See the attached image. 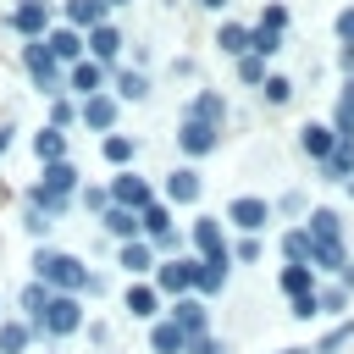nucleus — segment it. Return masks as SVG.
Here are the masks:
<instances>
[{"label":"nucleus","mask_w":354,"mask_h":354,"mask_svg":"<svg viewBox=\"0 0 354 354\" xmlns=\"http://www.w3.org/2000/svg\"><path fill=\"white\" fill-rule=\"evenodd\" d=\"M33 271H39L44 288H61V293H88V277H94L77 254H61V249H39L33 254Z\"/></svg>","instance_id":"1"},{"label":"nucleus","mask_w":354,"mask_h":354,"mask_svg":"<svg viewBox=\"0 0 354 354\" xmlns=\"http://www.w3.org/2000/svg\"><path fill=\"white\" fill-rule=\"evenodd\" d=\"M33 326L50 332V337H72V332H83V304H77V293H50V304H44V315H39Z\"/></svg>","instance_id":"2"},{"label":"nucleus","mask_w":354,"mask_h":354,"mask_svg":"<svg viewBox=\"0 0 354 354\" xmlns=\"http://www.w3.org/2000/svg\"><path fill=\"white\" fill-rule=\"evenodd\" d=\"M266 216H271V210H266V199H243V194H238V199L227 205V221H232L243 238H254V232L266 227Z\"/></svg>","instance_id":"3"},{"label":"nucleus","mask_w":354,"mask_h":354,"mask_svg":"<svg viewBox=\"0 0 354 354\" xmlns=\"http://www.w3.org/2000/svg\"><path fill=\"white\" fill-rule=\"evenodd\" d=\"M155 194H149V183L144 177H133V171H122L116 183H111V205H122V210H144Z\"/></svg>","instance_id":"4"},{"label":"nucleus","mask_w":354,"mask_h":354,"mask_svg":"<svg viewBox=\"0 0 354 354\" xmlns=\"http://www.w3.org/2000/svg\"><path fill=\"white\" fill-rule=\"evenodd\" d=\"M166 321H171V326H177L183 337H205V326H210V321H205V304H199V299H177Z\"/></svg>","instance_id":"5"},{"label":"nucleus","mask_w":354,"mask_h":354,"mask_svg":"<svg viewBox=\"0 0 354 354\" xmlns=\"http://www.w3.org/2000/svg\"><path fill=\"white\" fill-rule=\"evenodd\" d=\"M155 288L160 293H188L194 288V266L188 260H160L155 266Z\"/></svg>","instance_id":"6"},{"label":"nucleus","mask_w":354,"mask_h":354,"mask_svg":"<svg viewBox=\"0 0 354 354\" xmlns=\"http://www.w3.org/2000/svg\"><path fill=\"white\" fill-rule=\"evenodd\" d=\"M11 28H17L22 39H33V33H44V28H50V6H44V0H22V6L11 11Z\"/></svg>","instance_id":"7"},{"label":"nucleus","mask_w":354,"mask_h":354,"mask_svg":"<svg viewBox=\"0 0 354 354\" xmlns=\"http://www.w3.org/2000/svg\"><path fill=\"white\" fill-rule=\"evenodd\" d=\"M22 61L33 66L39 88H55V83H61V72H55V61H50V50H44V44H22Z\"/></svg>","instance_id":"8"},{"label":"nucleus","mask_w":354,"mask_h":354,"mask_svg":"<svg viewBox=\"0 0 354 354\" xmlns=\"http://www.w3.org/2000/svg\"><path fill=\"white\" fill-rule=\"evenodd\" d=\"M88 50H94V61L105 66V61H116V50H122V33H116L111 22H100V28H88Z\"/></svg>","instance_id":"9"},{"label":"nucleus","mask_w":354,"mask_h":354,"mask_svg":"<svg viewBox=\"0 0 354 354\" xmlns=\"http://www.w3.org/2000/svg\"><path fill=\"white\" fill-rule=\"evenodd\" d=\"M221 282H227V254L194 266V288H199V293H221Z\"/></svg>","instance_id":"10"},{"label":"nucleus","mask_w":354,"mask_h":354,"mask_svg":"<svg viewBox=\"0 0 354 354\" xmlns=\"http://www.w3.org/2000/svg\"><path fill=\"white\" fill-rule=\"evenodd\" d=\"M149 348H155V354H188V337H183L171 321H155V326H149Z\"/></svg>","instance_id":"11"},{"label":"nucleus","mask_w":354,"mask_h":354,"mask_svg":"<svg viewBox=\"0 0 354 354\" xmlns=\"http://www.w3.org/2000/svg\"><path fill=\"white\" fill-rule=\"evenodd\" d=\"M44 50H50L55 61H77V50H83V39H77V28H50V39H44Z\"/></svg>","instance_id":"12"},{"label":"nucleus","mask_w":354,"mask_h":354,"mask_svg":"<svg viewBox=\"0 0 354 354\" xmlns=\"http://www.w3.org/2000/svg\"><path fill=\"white\" fill-rule=\"evenodd\" d=\"M299 144H304V149H310L315 160H326V155L337 149V133H332V127H321V122H310V127L299 133Z\"/></svg>","instance_id":"13"},{"label":"nucleus","mask_w":354,"mask_h":354,"mask_svg":"<svg viewBox=\"0 0 354 354\" xmlns=\"http://www.w3.org/2000/svg\"><path fill=\"white\" fill-rule=\"evenodd\" d=\"M177 144H183L188 155H205V149L216 144V127H205V122H183V133H177Z\"/></svg>","instance_id":"14"},{"label":"nucleus","mask_w":354,"mask_h":354,"mask_svg":"<svg viewBox=\"0 0 354 354\" xmlns=\"http://www.w3.org/2000/svg\"><path fill=\"white\" fill-rule=\"evenodd\" d=\"M138 227H144V232H149V238H155V243H160V238H166V232H171V210H166V205H155V199H149V205H144V210H138Z\"/></svg>","instance_id":"15"},{"label":"nucleus","mask_w":354,"mask_h":354,"mask_svg":"<svg viewBox=\"0 0 354 354\" xmlns=\"http://www.w3.org/2000/svg\"><path fill=\"white\" fill-rule=\"evenodd\" d=\"M122 304H127V310H133L138 321H155V310H160V293L138 282V288H127V299H122Z\"/></svg>","instance_id":"16"},{"label":"nucleus","mask_w":354,"mask_h":354,"mask_svg":"<svg viewBox=\"0 0 354 354\" xmlns=\"http://www.w3.org/2000/svg\"><path fill=\"white\" fill-rule=\"evenodd\" d=\"M105 0H66V28H100Z\"/></svg>","instance_id":"17"},{"label":"nucleus","mask_w":354,"mask_h":354,"mask_svg":"<svg viewBox=\"0 0 354 354\" xmlns=\"http://www.w3.org/2000/svg\"><path fill=\"white\" fill-rule=\"evenodd\" d=\"M326 177H354V138H337V149L321 160Z\"/></svg>","instance_id":"18"},{"label":"nucleus","mask_w":354,"mask_h":354,"mask_svg":"<svg viewBox=\"0 0 354 354\" xmlns=\"http://www.w3.org/2000/svg\"><path fill=\"white\" fill-rule=\"evenodd\" d=\"M28 343H33V326L28 321H6L0 326V354H28Z\"/></svg>","instance_id":"19"},{"label":"nucleus","mask_w":354,"mask_h":354,"mask_svg":"<svg viewBox=\"0 0 354 354\" xmlns=\"http://www.w3.org/2000/svg\"><path fill=\"white\" fill-rule=\"evenodd\" d=\"M83 122H88V127H111V122H116V100H111V94H88Z\"/></svg>","instance_id":"20"},{"label":"nucleus","mask_w":354,"mask_h":354,"mask_svg":"<svg viewBox=\"0 0 354 354\" xmlns=\"http://www.w3.org/2000/svg\"><path fill=\"white\" fill-rule=\"evenodd\" d=\"M194 249H199L205 260H216V254H227V249H221V232H216V221H205V216L194 221Z\"/></svg>","instance_id":"21"},{"label":"nucleus","mask_w":354,"mask_h":354,"mask_svg":"<svg viewBox=\"0 0 354 354\" xmlns=\"http://www.w3.org/2000/svg\"><path fill=\"white\" fill-rule=\"evenodd\" d=\"M100 77H105L100 61H77V66H72V88H77V94H100Z\"/></svg>","instance_id":"22"},{"label":"nucleus","mask_w":354,"mask_h":354,"mask_svg":"<svg viewBox=\"0 0 354 354\" xmlns=\"http://www.w3.org/2000/svg\"><path fill=\"white\" fill-rule=\"evenodd\" d=\"M33 149L44 155V166H55V160L66 155V133H61V127H44V133L33 138Z\"/></svg>","instance_id":"23"},{"label":"nucleus","mask_w":354,"mask_h":354,"mask_svg":"<svg viewBox=\"0 0 354 354\" xmlns=\"http://www.w3.org/2000/svg\"><path fill=\"white\" fill-rule=\"evenodd\" d=\"M166 199H199V177H194L188 166H177V171L166 177Z\"/></svg>","instance_id":"24"},{"label":"nucleus","mask_w":354,"mask_h":354,"mask_svg":"<svg viewBox=\"0 0 354 354\" xmlns=\"http://www.w3.org/2000/svg\"><path fill=\"white\" fill-rule=\"evenodd\" d=\"M105 227H111L122 243H133V232H138V216H133V210H122V205H111V210H105Z\"/></svg>","instance_id":"25"},{"label":"nucleus","mask_w":354,"mask_h":354,"mask_svg":"<svg viewBox=\"0 0 354 354\" xmlns=\"http://www.w3.org/2000/svg\"><path fill=\"white\" fill-rule=\"evenodd\" d=\"M122 266H127V271H155V249L133 238V243H122Z\"/></svg>","instance_id":"26"},{"label":"nucleus","mask_w":354,"mask_h":354,"mask_svg":"<svg viewBox=\"0 0 354 354\" xmlns=\"http://www.w3.org/2000/svg\"><path fill=\"white\" fill-rule=\"evenodd\" d=\"M277 282H282V293H288V299H304V293H310V266H282V277H277Z\"/></svg>","instance_id":"27"},{"label":"nucleus","mask_w":354,"mask_h":354,"mask_svg":"<svg viewBox=\"0 0 354 354\" xmlns=\"http://www.w3.org/2000/svg\"><path fill=\"white\" fill-rule=\"evenodd\" d=\"M216 116H221V100H216V94H199V100L188 105V122H205V127H216Z\"/></svg>","instance_id":"28"},{"label":"nucleus","mask_w":354,"mask_h":354,"mask_svg":"<svg viewBox=\"0 0 354 354\" xmlns=\"http://www.w3.org/2000/svg\"><path fill=\"white\" fill-rule=\"evenodd\" d=\"M310 249H315V238H310V232H288V238H282V254H288L293 266H304V260H310Z\"/></svg>","instance_id":"29"},{"label":"nucleus","mask_w":354,"mask_h":354,"mask_svg":"<svg viewBox=\"0 0 354 354\" xmlns=\"http://www.w3.org/2000/svg\"><path fill=\"white\" fill-rule=\"evenodd\" d=\"M310 260H315L321 271H343V266H348V260H343V243H315Z\"/></svg>","instance_id":"30"},{"label":"nucleus","mask_w":354,"mask_h":354,"mask_svg":"<svg viewBox=\"0 0 354 354\" xmlns=\"http://www.w3.org/2000/svg\"><path fill=\"white\" fill-rule=\"evenodd\" d=\"M277 50H282V33H271V28L249 33V55H277Z\"/></svg>","instance_id":"31"},{"label":"nucleus","mask_w":354,"mask_h":354,"mask_svg":"<svg viewBox=\"0 0 354 354\" xmlns=\"http://www.w3.org/2000/svg\"><path fill=\"white\" fill-rule=\"evenodd\" d=\"M100 155H105V160H111V166H127V160H133V144H127V138H116V133H111V138H105V144H100Z\"/></svg>","instance_id":"32"},{"label":"nucleus","mask_w":354,"mask_h":354,"mask_svg":"<svg viewBox=\"0 0 354 354\" xmlns=\"http://www.w3.org/2000/svg\"><path fill=\"white\" fill-rule=\"evenodd\" d=\"M44 304H50V288H44V282H33V288H22V310H28L33 321L44 315Z\"/></svg>","instance_id":"33"},{"label":"nucleus","mask_w":354,"mask_h":354,"mask_svg":"<svg viewBox=\"0 0 354 354\" xmlns=\"http://www.w3.org/2000/svg\"><path fill=\"white\" fill-rule=\"evenodd\" d=\"M221 50H232V55H243V50H249V33H243L238 22H227V28H221Z\"/></svg>","instance_id":"34"},{"label":"nucleus","mask_w":354,"mask_h":354,"mask_svg":"<svg viewBox=\"0 0 354 354\" xmlns=\"http://www.w3.org/2000/svg\"><path fill=\"white\" fill-rule=\"evenodd\" d=\"M238 77H243V83H260V77H266L260 55H238Z\"/></svg>","instance_id":"35"},{"label":"nucleus","mask_w":354,"mask_h":354,"mask_svg":"<svg viewBox=\"0 0 354 354\" xmlns=\"http://www.w3.org/2000/svg\"><path fill=\"white\" fill-rule=\"evenodd\" d=\"M315 304H321V310H332V315H343L348 293H343V288H326V293H315Z\"/></svg>","instance_id":"36"},{"label":"nucleus","mask_w":354,"mask_h":354,"mask_svg":"<svg viewBox=\"0 0 354 354\" xmlns=\"http://www.w3.org/2000/svg\"><path fill=\"white\" fill-rule=\"evenodd\" d=\"M288 94H293V83H288V77H266V100H271V105H282Z\"/></svg>","instance_id":"37"},{"label":"nucleus","mask_w":354,"mask_h":354,"mask_svg":"<svg viewBox=\"0 0 354 354\" xmlns=\"http://www.w3.org/2000/svg\"><path fill=\"white\" fill-rule=\"evenodd\" d=\"M348 337H354V321H348V326H337V332H332V337H326V343H321L315 354H337V348H343Z\"/></svg>","instance_id":"38"},{"label":"nucleus","mask_w":354,"mask_h":354,"mask_svg":"<svg viewBox=\"0 0 354 354\" xmlns=\"http://www.w3.org/2000/svg\"><path fill=\"white\" fill-rule=\"evenodd\" d=\"M188 354H232V348L216 343V337H188Z\"/></svg>","instance_id":"39"},{"label":"nucleus","mask_w":354,"mask_h":354,"mask_svg":"<svg viewBox=\"0 0 354 354\" xmlns=\"http://www.w3.org/2000/svg\"><path fill=\"white\" fill-rule=\"evenodd\" d=\"M282 22H288V6H266V17H260V28H271V33H282Z\"/></svg>","instance_id":"40"},{"label":"nucleus","mask_w":354,"mask_h":354,"mask_svg":"<svg viewBox=\"0 0 354 354\" xmlns=\"http://www.w3.org/2000/svg\"><path fill=\"white\" fill-rule=\"evenodd\" d=\"M122 94H127V100H144V77H138V72H122Z\"/></svg>","instance_id":"41"},{"label":"nucleus","mask_w":354,"mask_h":354,"mask_svg":"<svg viewBox=\"0 0 354 354\" xmlns=\"http://www.w3.org/2000/svg\"><path fill=\"white\" fill-rule=\"evenodd\" d=\"M22 221H28V232H50V216H44L39 205H28V216H22Z\"/></svg>","instance_id":"42"},{"label":"nucleus","mask_w":354,"mask_h":354,"mask_svg":"<svg viewBox=\"0 0 354 354\" xmlns=\"http://www.w3.org/2000/svg\"><path fill=\"white\" fill-rule=\"evenodd\" d=\"M232 254H238L243 266H249V260H260V238H238V249H232Z\"/></svg>","instance_id":"43"},{"label":"nucleus","mask_w":354,"mask_h":354,"mask_svg":"<svg viewBox=\"0 0 354 354\" xmlns=\"http://www.w3.org/2000/svg\"><path fill=\"white\" fill-rule=\"evenodd\" d=\"M293 315H299V321H310V315H321V304H315V293H304V299H293Z\"/></svg>","instance_id":"44"},{"label":"nucleus","mask_w":354,"mask_h":354,"mask_svg":"<svg viewBox=\"0 0 354 354\" xmlns=\"http://www.w3.org/2000/svg\"><path fill=\"white\" fill-rule=\"evenodd\" d=\"M50 127H72V105H66V100H55V111H50Z\"/></svg>","instance_id":"45"},{"label":"nucleus","mask_w":354,"mask_h":354,"mask_svg":"<svg viewBox=\"0 0 354 354\" xmlns=\"http://www.w3.org/2000/svg\"><path fill=\"white\" fill-rule=\"evenodd\" d=\"M337 39H343V44H354V11H343V17H337Z\"/></svg>","instance_id":"46"},{"label":"nucleus","mask_w":354,"mask_h":354,"mask_svg":"<svg viewBox=\"0 0 354 354\" xmlns=\"http://www.w3.org/2000/svg\"><path fill=\"white\" fill-rule=\"evenodd\" d=\"M6 144H11V127H0V149H6Z\"/></svg>","instance_id":"47"},{"label":"nucleus","mask_w":354,"mask_h":354,"mask_svg":"<svg viewBox=\"0 0 354 354\" xmlns=\"http://www.w3.org/2000/svg\"><path fill=\"white\" fill-rule=\"evenodd\" d=\"M199 6H210V11H216V6H227V0H199Z\"/></svg>","instance_id":"48"},{"label":"nucleus","mask_w":354,"mask_h":354,"mask_svg":"<svg viewBox=\"0 0 354 354\" xmlns=\"http://www.w3.org/2000/svg\"><path fill=\"white\" fill-rule=\"evenodd\" d=\"M111 6H116V0H111Z\"/></svg>","instance_id":"49"}]
</instances>
